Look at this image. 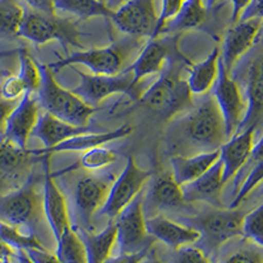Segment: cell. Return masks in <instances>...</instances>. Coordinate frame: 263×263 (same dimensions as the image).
Here are the masks:
<instances>
[{
    "label": "cell",
    "mask_w": 263,
    "mask_h": 263,
    "mask_svg": "<svg viewBox=\"0 0 263 263\" xmlns=\"http://www.w3.org/2000/svg\"><path fill=\"white\" fill-rule=\"evenodd\" d=\"M227 140L221 112L212 93H205L189 111L170 120L166 145L171 157H187L218 150Z\"/></svg>",
    "instance_id": "obj_1"
},
{
    "label": "cell",
    "mask_w": 263,
    "mask_h": 263,
    "mask_svg": "<svg viewBox=\"0 0 263 263\" xmlns=\"http://www.w3.org/2000/svg\"><path fill=\"white\" fill-rule=\"evenodd\" d=\"M190 63L191 62L184 57L170 61L159 74L158 79L145 92L141 93L138 104L144 105L167 120L189 111L194 104V99L185 83V78H183L182 71L185 67L184 65Z\"/></svg>",
    "instance_id": "obj_2"
},
{
    "label": "cell",
    "mask_w": 263,
    "mask_h": 263,
    "mask_svg": "<svg viewBox=\"0 0 263 263\" xmlns=\"http://www.w3.org/2000/svg\"><path fill=\"white\" fill-rule=\"evenodd\" d=\"M243 216L245 212L238 208L224 210L210 206L204 212L190 215L189 217H178L175 221L196 230L200 236L197 246L211 257L230 239L241 236Z\"/></svg>",
    "instance_id": "obj_3"
},
{
    "label": "cell",
    "mask_w": 263,
    "mask_h": 263,
    "mask_svg": "<svg viewBox=\"0 0 263 263\" xmlns=\"http://www.w3.org/2000/svg\"><path fill=\"white\" fill-rule=\"evenodd\" d=\"M39 66L41 83L36 98L40 107L61 121L75 126H88L91 116L98 111V108L88 105L72 91L61 87L48 65Z\"/></svg>",
    "instance_id": "obj_4"
},
{
    "label": "cell",
    "mask_w": 263,
    "mask_h": 263,
    "mask_svg": "<svg viewBox=\"0 0 263 263\" xmlns=\"http://www.w3.org/2000/svg\"><path fill=\"white\" fill-rule=\"evenodd\" d=\"M140 44V39H133L107 48L74 51L63 60L49 63L48 66L51 71H57L66 66L84 65L95 75H117L126 70L130 54L135 53L136 49H141Z\"/></svg>",
    "instance_id": "obj_5"
},
{
    "label": "cell",
    "mask_w": 263,
    "mask_h": 263,
    "mask_svg": "<svg viewBox=\"0 0 263 263\" xmlns=\"http://www.w3.org/2000/svg\"><path fill=\"white\" fill-rule=\"evenodd\" d=\"M37 184L39 179L30 175L18 189L0 194V220L34 233L42 213V194L37 190Z\"/></svg>",
    "instance_id": "obj_6"
},
{
    "label": "cell",
    "mask_w": 263,
    "mask_h": 263,
    "mask_svg": "<svg viewBox=\"0 0 263 263\" xmlns=\"http://www.w3.org/2000/svg\"><path fill=\"white\" fill-rule=\"evenodd\" d=\"M115 182V177L109 173H90L79 175L72 185L71 197L74 210L79 224L77 228L91 229L92 217L99 213L105 204L108 194Z\"/></svg>",
    "instance_id": "obj_7"
},
{
    "label": "cell",
    "mask_w": 263,
    "mask_h": 263,
    "mask_svg": "<svg viewBox=\"0 0 263 263\" xmlns=\"http://www.w3.org/2000/svg\"><path fill=\"white\" fill-rule=\"evenodd\" d=\"M72 71L79 77L78 87L71 90L88 105L96 107L108 96L115 93H124L133 102H138L141 96L140 87L133 84V75L128 70H124L117 75H95L86 74L72 67Z\"/></svg>",
    "instance_id": "obj_8"
},
{
    "label": "cell",
    "mask_w": 263,
    "mask_h": 263,
    "mask_svg": "<svg viewBox=\"0 0 263 263\" xmlns=\"http://www.w3.org/2000/svg\"><path fill=\"white\" fill-rule=\"evenodd\" d=\"M144 190L132 203L124 208L115 218L116 225V245L119 254H132L150 249L154 238L147 234L145 227V213L142 208Z\"/></svg>",
    "instance_id": "obj_9"
},
{
    "label": "cell",
    "mask_w": 263,
    "mask_h": 263,
    "mask_svg": "<svg viewBox=\"0 0 263 263\" xmlns=\"http://www.w3.org/2000/svg\"><path fill=\"white\" fill-rule=\"evenodd\" d=\"M18 36L37 45L58 40L65 48L67 45L82 48L78 41V32L71 21L61 20L55 15H45L36 11H25Z\"/></svg>",
    "instance_id": "obj_10"
},
{
    "label": "cell",
    "mask_w": 263,
    "mask_h": 263,
    "mask_svg": "<svg viewBox=\"0 0 263 263\" xmlns=\"http://www.w3.org/2000/svg\"><path fill=\"white\" fill-rule=\"evenodd\" d=\"M153 175V171L142 170L136 164L133 157H128L125 167L115 182L108 194L105 204L99 211V215L115 220L116 216L135 200L136 196L144 190V185Z\"/></svg>",
    "instance_id": "obj_11"
},
{
    "label": "cell",
    "mask_w": 263,
    "mask_h": 263,
    "mask_svg": "<svg viewBox=\"0 0 263 263\" xmlns=\"http://www.w3.org/2000/svg\"><path fill=\"white\" fill-rule=\"evenodd\" d=\"M212 95L221 112L225 125V135L229 140L238 132L246 114V102L242 90L234 78L224 69L220 58V70L215 86L212 88Z\"/></svg>",
    "instance_id": "obj_12"
},
{
    "label": "cell",
    "mask_w": 263,
    "mask_h": 263,
    "mask_svg": "<svg viewBox=\"0 0 263 263\" xmlns=\"http://www.w3.org/2000/svg\"><path fill=\"white\" fill-rule=\"evenodd\" d=\"M42 158L33 156L32 150L23 149L3 135L0 136V194L24 184L32 175L33 164Z\"/></svg>",
    "instance_id": "obj_13"
},
{
    "label": "cell",
    "mask_w": 263,
    "mask_h": 263,
    "mask_svg": "<svg viewBox=\"0 0 263 263\" xmlns=\"http://www.w3.org/2000/svg\"><path fill=\"white\" fill-rule=\"evenodd\" d=\"M183 57L177 49V37H156L141 48L136 60L126 67L133 75V84L140 87L141 81L146 77L159 75L164 67L175 58Z\"/></svg>",
    "instance_id": "obj_14"
},
{
    "label": "cell",
    "mask_w": 263,
    "mask_h": 263,
    "mask_svg": "<svg viewBox=\"0 0 263 263\" xmlns=\"http://www.w3.org/2000/svg\"><path fill=\"white\" fill-rule=\"evenodd\" d=\"M156 0H128L112 13V20L120 30L133 39L150 40L158 21Z\"/></svg>",
    "instance_id": "obj_15"
},
{
    "label": "cell",
    "mask_w": 263,
    "mask_h": 263,
    "mask_svg": "<svg viewBox=\"0 0 263 263\" xmlns=\"http://www.w3.org/2000/svg\"><path fill=\"white\" fill-rule=\"evenodd\" d=\"M49 157L50 156H45L42 158V168H44L41 191L42 211L48 220L51 233L57 241L63 232L72 224L70 220L67 200L55 183V174L51 171Z\"/></svg>",
    "instance_id": "obj_16"
},
{
    "label": "cell",
    "mask_w": 263,
    "mask_h": 263,
    "mask_svg": "<svg viewBox=\"0 0 263 263\" xmlns=\"http://www.w3.org/2000/svg\"><path fill=\"white\" fill-rule=\"evenodd\" d=\"M262 30V18H251L246 21H237L228 30L224 45L220 50L222 66L228 72H232L236 63L249 53L259 41Z\"/></svg>",
    "instance_id": "obj_17"
},
{
    "label": "cell",
    "mask_w": 263,
    "mask_h": 263,
    "mask_svg": "<svg viewBox=\"0 0 263 263\" xmlns=\"http://www.w3.org/2000/svg\"><path fill=\"white\" fill-rule=\"evenodd\" d=\"M146 191V196L142 199L145 215L147 212L162 215V212L184 211L191 206V204H187L183 199L182 189L175 182L171 171L159 174Z\"/></svg>",
    "instance_id": "obj_18"
},
{
    "label": "cell",
    "mask_w": 263,
    "mask_h": 263,
    "mask_svg": "<svg viewBox=\"0 0 263 263\" xmlns=\"http://www.w3.org/2000/svg\"><path fill=\"white\" fill-rule=\"evenodd\" d=\"M243 82H245V102L246 114L242 123L239 125L238 132L249 128V126H259L262 120V104H263V71H262V54L259 46L257 53L251 55L246 62L245 72H243ZM237 132V133H238Z\"/></svg>",
    "instance_id": "obj_19"
},
{
    "label": "cell",
    "mask_w": 263,
    "mask_h": 263,
    "mask_svg": "<svg viewBox=\"0 0 263 263\" xmlns=\"http://www.w3.org/2000/svg\"><path fill=\"white\" fill-rule=\"evenodd\" d=\"M40 107L36 93L25 92L7 119L3 136L17 146L27 149L28 140L40 119Z\"/></svg>",
    "instance_id": "obj_20"
},
{
    "label": "cell",
    "mask_w": 263,
    "mask_h": 263,
    "mask_svg": "<svg viewBox=\"0 0 263 263\" xmlns=\"http://www.w3.org/2000/svg\"><path fill=\"white\" fill-rule=\"evenodd\" d=\"M259 126H249L227 140L220 147V161L222 163V179L227 184L233 179L249 161L255 145V135Z\"/></svg>",
    "instance_id": "obj_21"
},
{
    "label": "cell",
    "mask_w": 263,
    "mask_h": 263,
    "mask_svg": "<svg viewBox=\"0 0 263 263\" xmlns=\"http://www.w3.org/2000/svg\"><path fill=\"white\" fill-rule=\"evenodd\" d=\"M224 185L222 163L218 158L210 170H206L197 179L180 185V189L187 204L205 203L213 208H221V192Z\"/></svg>",
    "instance_id": "obj_22"
},
{
    "label": "cell",
    "mask_w": 263,
    "mask_h": 263,
    "mask_svg": "<svg viewBox=\"0 0 263 263\" xmlns=\"http://www.w3.org/2000/svg\"><path fill=\"white\" fill-rule=\"evenodd\" d=\"M146 232L154 241L164 243L167 248L179 249L195 245L199 241V233L192 228L171 220L164 215H153L145 218Z\"/></svg>",
    "instance_id": "obj_23"
},
{
    "label": "cell",
    "mask_w": 263,
    "mask_h": 263,
    "mask_svg": "<svg viewBox=\"0 0 263 263\" xmlns=\"http://www.w3.org/2000/svg\"><path fill=\"white\" fill-rule=\"evenodd\" d=\"M133 128L129 124H124L120 128L114 129V130L104 132V133H83V135L75 136V137L66 140L61 144L55 145L49 149H33V156L36 157H45L55 154V153H63V152H87L93 147L103 146V145L112 142V141L121 140V138L128 137L132 135Z\"/></svg>",
    "instance_id": "obj_24"
},
{
    "label": "cell",
    "mask_w": 263,
    "mask_h": 263,
    "mask_svg": "<svg viewBox=\"0 0 263 263\" xmlns=\"http://www.w3.org/2000/svg\"><path fill=\"white\" fill-rule=\"evenodd\" d=\"M88 132H91L90 126L71 125V124L61 121L45 112V114L40 115L37 125L33 129L30 137L39 138L44 144V147L49 149V147L61 144L63 141L70 140V138L83 135V133H88Z\"/></svg>",
    "instance_id": "obj_25"
},
{
    "label": "cell",
    "mask_w": 263,
    "mask_h": 263,
    "mask_svg": "<svg viewBox=\"0 0 263 263\" xmlns=\"http://www.w3.org/2000/svg\"><path fill=\"white\" fill-rule=\"evenodd\" d=\"M220 158V149L213 152L199 153L194 156H173L170 157L171 174L179 185L190 183L210 170Z\"/></svg>",
    "instance_id": "obj_26"
},
{
    "label": "cell",
    "mask_w": 263,
    "mask_h": 263,
    "mask_svg": "<svg viewBox=\"0 0 263 263\" xmlns=\"http://www.w3.org/2000/svg\"><path fill=\"white\" fill-rule=\"evenodd\" d=\"M220 70V48L216 46L210 55L199 63H190L185 83L192 95L210 93L215 86Z\"/></svg>",
    "instance_id": "obj_27"
},
{
    "label": "cell",
    "mask_w": 263,
    "mask_h": 263,
    "mask_svg": "<svg viewBox=\"0 0 263 263\" xmlns=\"http://www.w3.org/2000/svg\"><path fill=\"white\" fill-rule=\"evenodd\" d=\"M77 230L86 248L87 263H104L111 257L112 249L116 246V225L114 220L99 233L79 228H77Z\"/></svg>",
    "instance_id": "obj_28"
},
{
    "label": "cell",
    "mask_w": 263,
    "mask_h": 263,
    "mask_svg": "<svg viewBox=\"0 0 263 263\" xmlns=\"http://www.w3.org/2000/svg\"><path fill=\"white\" fill-rule=\"evenodd\" d=\"M205 0H184L175 17L164 24L161 33H179L196 28L205 20ZM159 33V34H161Z\"/></svg>",
    "instance_id": "obj_29"
},
{
    "label": "cell",
    "mask_w": 263,
    "mask_h": 263,
    "mask_svg": "<svg viewBox=\"0 0 263 263\" xmlns=\"http://www.w3.org/2000/svg\"><path fill=\"white\" fill-rule=\"evenodd\" d=\"M55 257L61 263H87L84 243L77 228L70 225L57 239Z\"/></svg>",
    "instance_id": "obj_30"
},
{
    "label": "cell",
    "mask_w": 263,
    "mask_h": 263,
    "mask_svg": "<svg viewBox=\"0 0 263 263\" xmlns=\"http://www.w3.org/2000/svg\"><path fill=\"white\" fill-rule=\"evenodd\" d=\"M251 164L250 170H249L248 175L245 177L242 185L239 187V190H237L236 196L232 200V203L229 204V210H236L238 208L242 201L245 200L246 197L249 196L250 192H253V190L257 187L260 183L263 177V162H262V138H258L257 142H255L254 147H253V152H251L250 156Z\"/></svg>",
    "instance_id": "obj_31"
},
{
    "label": "cell",
    "mask_w": 263,
    "mask_h": 263,
    "mask_svg": "<svg viewBox=\"0 0 263 263\" xmlns=\"http://www.w3.org/2000/svg\"><path fill=\"white\" fill-rule=\"evenodd\" d=\"M54 9L71 13L79 18H90L96 16L112 17V11L99 0H54Z\"/></svg>",
    "instance_id": "obj_32"
},
{
    "label": "cell",
    "mask_w": 263,
    "mask_h": 263,
    "mask_svg": "<svg viewBox=\"0 0 263 263\" xmlns=\"http://www.w3.org/2000/svg\"><path fill=\"white\" fill-rule=\"evenodd\" d=\"M24 13L17 0H0V40L18 36Z\"/></svg>",
    "instance_id": "obj_33"
},
{
    "label": "cell",
    "mask_w": 263,
    "mask_h": 263,
    "mask_svg": "<svg viewBox=\"0 0 263 263\" xmlns=\"http://www.w3.org/2000/svg\"><path fill=\"white\" fill-rule=\"evenodd\" d=\"M0 238L6 245L13 249L15 251L17 250H30V249H39L42 250L45 249L40 242L39 238L34 233H29L23 229L12 227V225L7 224L0 220Z\"/></svg>",
    "instance_id": "obj_34"
},
{
    "label": "cell",
    "mask_w": 263,
    "mask_h": 263,
    "mask_svg": "<svg viewBox=\"0 0 263 263\" xmlns=\"http://www.w3.org/2000/svg\"><path fill=\"white\" fill-rule=\"evenodd\" d=\"M263 205L259 204L250 212L245 213L241 224V236L253 245L262 248L263 246Z\"/></svg>",
    "instance_id": "obj_35"
},
{
    "label": "cell",
    "mask_w": 263,
    "mask_h": 263,
    "mask_svg": "<svg viewBox=\"0 0 263 263\" xmlns=\"http://www.w3.org/2000/svg\"><path fill=\"white\" fill-rule=\"evenodd\" d=\"M18 61H20V71L17 77L24 84L27 92L36 93L39 91L40 83H41V72L40 66L34 62L30 54L25 49L20 50L18 53Z\"/></svg>",
    "instance_id": "obj_36"
},
{
    "label": "cell",
    "mask_w": 263,
    "mask_h": 263,
    "mask_svg": "<svg viewBox=\"0 0 263 263\" xmlns=\"http://www.w3.org/2000/svg\"><path fill=\"white\" fill-rule=\"evenodd\" d=\"M116 159L117 154L114 150L104 146H98L84 152L83 156L81 157L79 164L87 171H99L108 167L109 164L116 162Z\"/></svg>",
    "instance_id": "obj_37"
},
{
    "label": "cell",
    "mask_w": 263,
    "mask_h": 263,
    "mask_svg": "<svg viewBox=\"0 0 263 263\" xmlns=\"http://www.w3.org/2000/svg\"><path fill=\"white\" fill-rule=\"evenodd\" d=\"M163 263H215V260L206 255L199 246L189 245L183 248L175 249L164 255L163 258H159Z\"/></svg>",
    "instance_id": "obj_38"
},
{
    "label": "cell",
    "mask_w": 263,
    "mask_h": 263,
    "mask_svg": "<svg viewBox=\"0 0 263 263\" xmlns=\"http://www.w3.org/2000/svg\"><path fill=\"white\" fill-rule=\"evenodd\" d=\"M221 263H263L262 248L253 245L239 248L228 255Z\"/></svg>",
    "instance_id": "obj_39"
},
{
    "label": "cell",
    "mask_w": 263,
    "mask_h": 263,
    "mask_svg": "<svg viewBox=\"0 0 263 263\" xmlns=\"http://www.w3.org/2000/svg\"><path fill=\"white\" fill-rule=\"evenodd\" d=\"M183 2H184V0H162L161 13H159V16H158L156 32H154V36H153V39L158 37L159 33H161V30H162V28L164 27V24H166V23H168L171 18L175 17V15L179 12V9H180V7H182Z\"/></svg>",
    "instance_id": "obj_40"
},
{
    "label": "cell",
    "mask_w": 263,
    "mask_h": 263,
    "mask_svg": "<svg viewBox=\"0 0 263 263\" xmlns=\"http://www.w3.org/2000/svg\"><path fill=\"white\" fill-rule=\"evenodd\" d=\"M25 92L27 91L24 88V84L17 75L8 77L0 87V96H3L7 100H18Z\"/></svg>",
    "instance_id": "obj_41"
},
{
    "label": "cell",
    "mask_w": 263,
    "mask_h": 263,
    "mask_svg": "<svg viewBox=\"0 0 263 263\" xmlns=\"http://www.w3.org/2000/svg\"><path fill=\"white\" fill-rule=\"evenodd\" d=\"M32 263H61L60 259L55 257V254H51L50 251L46 249H30V250L25 251Z\"/></svg>",
    "instance_id": "obj_42"
},
{
    "label": "cell",
    "mask_w": 263,
    "mask_h": 263,
    "mask_svg": "<svg viewBox=\"0 0 263 263\" xmlns=\"http://www.w3.org/2000/svg\"><path fill=\"white\" fill-rule=\"evenodd\" d=\"M150 249L138 251V253H132V254H119L116 257H109L104 263H141L146 258Z\"/></svg>",
    "instance_id": "obj_43"
},
{
    "label": "cell",
    "mask_w": 263,
    "mask_h": 263,
    "mask_svg": "<svg viewBox=\"0 0 263 263\" xmlns=\"http://www.w3.org/2000/svg\"><path fill=\"white\" fill-rule=\"evenodd\" d=\"M18 100H7L3 96H0V136L4 133L7 119L11 115V112L13 111V108L17 105Z\"/></svg>",
    "instance_id": "obj_44"
},
{
    "label": "cell",
    "mask_w": 263,
    "mask_h": 263,
    "mask_svg": "<svg viewBox=\"0 0 263 263\" xmlns=\"http://www.w3.org/2000/svg\"><path fill=\"white\" fill-rule=\"evenodd\" d=\"M258 17L262 18V0H251L245 7L242 13L239 15L238 21H246Z\"/></svg>",
    "instance_id": "obj_45"
},
{
    "label": "cell",
    "mask_w": 263,
    "mask_h": 263,
    "mask_svg": "<svg viewBox=\"0 0 263 263\" xmlns=\"http://www.w3.org/2000/svg\"><path fill=\"white\" fill-rule=\"evenodd\" d=\"M24 2L36 12L45 13V15H55L54 0H24Z\"/></svg>",
    "instance_id": "obj_46"
},
{
    "label": "cell",
    "mask_w": 263,
    "mask_h": 263,
    "mask_svg": "<svg viewBox=\"0 0 263 263\" xmlns=\"http://www.w3.org/2000/svg\"><path fill=\"white\" fill-rule=\"evenodd\" d=\"M230 2H232V7H233V8H232V17H230L232 25H233L238 21L239 15L242 13L245 7L250 3L251 0H230Z\"/></svg>",
    "instance_id": "obj_47"
},
{
    "label": "cell",
    "mask_w": 263,
    "mask_h": 263,
    "mask_svg": "<svg viewBox=\"0 0 263 263\" xmlns=\"http://www.w3.org/2000/svg\"><path fill=\"white\" fill-rule=\"evenodd\" d=\"M16 257V251L13 249L9 248L8 245L2 241L0 238V262H3V260L7 259H12V258Z\"/></svg>",
    "instance_id": "obj_48"
},
{
    "label": "cell",
    "mask_w": 263,
    "mask_h": 263,
    "mask_svg": "<svg viewBox=\"0 0 263 263\" xmlns=\"http://www.w3.org/2000/svg\"><path fill=\"white\" fill-rule=\"evenodd\" d=\"M126 2H128V0H107V2H105V6H107L108 9H111L112 12H114V11H116L119 7H121L124 3H126Z\"/></svg>",
    "instance_id": "obj_49"
},
{
    "label": "cell",
    "mask_w": 263,
    "mask_h": 263,
    "mask_svg": "<svg viewBox=\"0 0 263 263\" xmlns=\"http://www.w3.org/2000/svg\"><path fill=\"white\" fill-rule=\"evenodd\" d=\"M141 263H163L161 259H159L158 255H156V253L153 251V249H150L149 253H147L146 258Z\"/></svg>",
    "instance_id": "obj_50"
},
{
    "label": "cell",
    "mask_w": 263,
    "mask_h": 263,
    "mask_svg": "<svg viewBox=\"0 0 263 263\" xmlns=\"http://www.w3.org/2000/svg\"><path fill=\"white\" fill-rule=\"evenodd\" d=\"M16 259H17V263H32V260L29 259V257L27 255L24 250H17L16 251Z\"/></svg>",
    "instance_id": "obj_51"
},
{
    "label": "cell",
    "mask_w": 263,
    "mask_h": 263,
    "mask_svg": "<svg viewBox=\"0 0 263 263\" xmlns=\"http://www.w3.org/2000/svg\"><path fill=\"white\" fill-rule=\"evenodd\" d=\"M206 2H208V7H212V6H215L217 0H206Z\"/></svg>",
    "instance_id": "obj_52"
},
{
    "label": "cell",
    "mask_w": 263,
    "mask_h": 263,
    "mask_svg": "<svg viewBox=\"0 0 263 263\" xmlns=\"http://www.w3.org/2000/svg\"><path fill=\"white\" fill-rule=\"evenodd\" d=\"M0 263H13L12 259H7V260H3V262H0Z\"/></svg>",
    "instance_id": "obj_53"
},
{
    "label": "cell",
    "mask_w": 263,
    "mask_h": 263,
    "mask_svg": "<svg viewBox=\"0 0 263 263\" xmlns=\"http://www.w3.org/2000/svg\"><path fill=\"white\" fill-rule=\"evenodd\" d=\"M99 2H102V3L105 4V2H107V0H99Z\"/></svg>",
    "instance_id": "obj_54"
}]
</instances>
